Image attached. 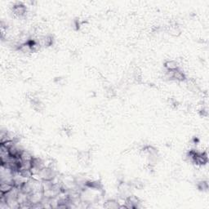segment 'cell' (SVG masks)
<instances>
[{
  "mask_svg": "<svg viewBox=\"0 0 209 209\" xmlns=\"http://www.w3.org/2000/svg\"><path fill=\"white\" fill-rule=\"evenodd\" d=\"M12 13L17 17H24L27 14V7L22 3H16L12 8Z\"/></svg>",
  "mask_w": 209,
  "mask_h": 209,
  "instance_id": "6da1fadb",
  "label": "cell"
},
{
  "mask_svg": "<svg viewBox=\"0 0 209 209\" xmlns=\"http://www.w3.org/2000/svg\"><path fill=\"white\" fill-rule=\"evenodd\" d=\"M15 186L13 181H1L0 185V194H7L8 193L13 187Z\"/></svg>",
  "mask_w": 209,
  "mask_h": 209,
  "instance_id": "7a4b0ae2",
  "label": "cell"
},
{
  "mask_svg": "<svg viewBox=\"0 0 209 209\" xmlns=\"http://www.w3.org/2000/svg\"><path fill=\"white\" fill-rule=\"evenodd\" d=\"M172 79L178 82H183L186 80V76L183 71H181L180 69H177L172 72Z\"/></svg>",
  "mask_w": 209,
  "mask_h": 209,
  "instance_id": "3957f363",
  "label": "cell"
},
{
  "mask_svg": "<svg viewBox=\"0 0 209 209\" xmlns=\"http://www.w3.org/2000/svg\"><path fill=\"white\" fill-rule=\"evenodd\" d=\"M164 67L167 71H172V70H176V69H179L178 68V64H177L176 60H167L164 63Z\"/></svg>",
  "mask_w": 209,
  "mask_h": 209,
  "instance_id": "277c9868",
  "label": "cell"
},
{
  "mask_svg": "<svg viewBox=\"0 0 209 209\" xmlns=\"http://www.w3.org/2000/svg\"><path fill=\"white\" fill-rule=\"evenodd\" d=\"M119 202L118 201H115V200H111V199H110V200H107L105 203H104V208H119Z\"/></svg>",
  "mask_w": 209,
  "mask_h": 209,
  "instance_id": "5b68a950",
  "label": "cell"
},
{
  "mask_svg": "<svg viewBox=\"0 0 209 209\" xmlns=\"http://www.w3.org/2000/svg\"><path fill=\"white\" fill-rule=\"evenodd\" d=\"M20 158H21V161H31V160H33L34 157L28 151L23 150L20 155Z\"/></svg>",
  "mask_w": 209,
  "mask_h": 209,
  "instance_id": "8992f818",
  "label": "cell"
},
{
  "mask_svg": "<svg viewBox=\"0 0 209 209\" xmlns=\"http://www.w3.org/2000/svg\"><path fill=\"white\" fill-rule=\"evenodd\" d=\"M169 34H171L172 35L177 36L181 34V30H180L179 26H177L176 24H174L172 25H171L169 27Z\"/></svg>",
  "mask_w": 209,
  "mask_h": 209,
  "instance_id": "52a82bcc",
  "label": "cell"
},
{
  "mask_svg": "<svg viewBox=\"0 0 209 209\" xmlns=\"http://www.w3.org/2000/svg\"><path fill=\"white\" fill-rule=\"evenodd\" d=\"M197 186L199 190H203V191H207L208 190V183L207 181H201L198 183Z\"/></svg>",
  "mask_w": 209,
  "mask_h": 209,
  "instance_id": "ba28073f",
  "label": "cell"
},
{
  "mask_svg": "<svg viewBox=\"0 0 209 209\" xmlns=\"http://www.w3.org/2000/svg\"><path fill=\"white\" fill-rule=\"evenodd\" d=\"M131 185L132 187L138 189V190H140V189H142L144 187V184L142 183V181H140V180H135L134 181L131 182Z\"/></svg>",
  "mask_w": 209,
  "mask_h": 209,
  "instance_id": "9c48e42d",
  "label": "cell"
}]
</instances>
